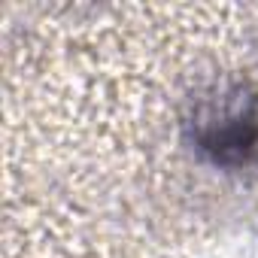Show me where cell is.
<instances>
[{
	"label": "cell",
	"mask_w": 258,
	"mask_h": 258,
	"mask_svg": "<svg viewBox=\"0 0 258 258\" xmlns=\"http://www.w3.org/2000/svg\"><path fill=\"white\" fill-rule=\"evenodd\" d=\"M198 149L213 164L243 167L258 158V103L255 97L225 103L198 121Z\"/></svg>",
	"instance_id": "1"
}]
</instances>
